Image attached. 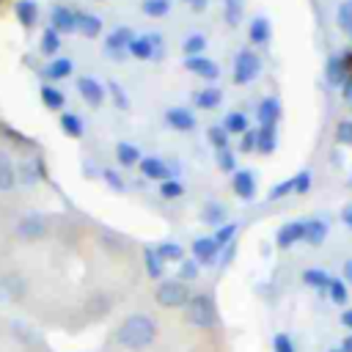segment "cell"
Instances as JSON below:
<instances>
[{"label": "cell", "instance_id": "6da1fadb", "mask_svg": "<svg viewBox=\"0 0 352 352\" xmlns=\"http://www.w3.org/2000/svg\"><path fill=\"white\" fill-rule=\"evenodd\" d=\"M154 338H157V322L146 314H129L116 330V341L124 349H132V352L151 346Z\"/></svg>", "mask_w": 352, "mask_h": 352}, {"label": "cell", "instance_id": "7a4b0ae2", "mask_svg": "<svg viewBox=\"0 0 352 352\" xmlns=\"http://www.w3.org/2000/svg\"><path fill=\"white\" fill-rule=\"evenodd\" d=\"M184 316H187L190 324H195V327H201V330H212V327L220 322L217 308H214V300H212L209 294H195V297H190V302L184 305Z\"/></svg>", "mask_w": 352, "mask_h": 352}, {"label": "cell", "instance_id": "3957f363", "mask_svg": "<svg viewBox=\"0 0 352 352\" xmlns=\"http://www.w3.org/2000/svg\"><path fill=\"white\" fill-rule=\"evenodd\" d=\"M190 289L184 280H162L154 292V300L162 305V308H184L190 302Z\"/></svg>", "mask_w": 352, "mask_h": 352}, {"label": "cell", "instance_id": "277c9868", "mask_svg": "<svg viewBox=\"0 0 352 352\" xmlns=\"http://www.w3.org/2000/svg\"><path fill=\"white\" fill-rule=\"evenodd\" d=\"M261 72V58L253 50H239L234 55V82L236 85H248L258 77Z\"/></svg>", "mask_w": 352, "mask_h": 352}, {"label": "cell", "instance_id": "5b68a950", "mask_svg": "<svg viewBox=\"0 0 352 352\" xmlns=\"http://www.w3.org/2000/svg\"><path fill=\"white\" fill-rule=\"evenodd\" d=\"M50 234V220L44 214H25L14 226V236L22 242H41Z\"/></svg>", "mask_w": 352, "mask_h": 352}, {"label": "cell", "instance_id": "8992f818", "mask_svg": "<svg viewBox=\"0 0 352 352\" xmlns=\"http://www.w3.org/2000/svg\"><path fill=\"white\" fill-rule=\"evenodd\" d=\"M126 52L138 60H151L162 55V36L160 33H146V36H135L126 47Z\"/></svg>", "mask_w": 352, "mask_h": 352}, {"label": "cell", "instance_id": "52a82bcc", "mask_svg": "<svg viewBox=\"0 0 352 352\" xmlns=\"http://www.w3.org/2000/svg\"><path fill=\"white\" fill-rule=\"evenodd\" d=\"M0 289L11 302H22L28 297V278L19 270H6L0 275Z\"/></svg>", "mask_w": 352, "mask_h": 352}, {"label": "cell", "instance_id": "ba28073f", "mask_svg": "<svg viewBox=\"0 0 352 352\" xmlns=\"http://www.w3.org/2000/svg\"><path fill=\"white\" fill-rule=\"evenodd\" d=\"M305 239V220H292V223H283L275 234V245L278 248H292L297 242Z\"/></svg>", "mask_w": 352, "mask_h": 352}, {"label": "cell", "instance_id": "9c48e42d", "mask_svg": "<svg viewBox=\"0 0 352 352\" xmlns=\"http://www.w3.org/2000/svg\"><path fill=\"white\" fill-rule=\"evenodd\" d=\"M184 69H187L190 74L204 77V80H217V77H220V66H217L212 58H204V55L184 58Z\"/></svg>", "mask_w": 352, "mask_h": 352}, {"label": "cell", "instance_id": "30bf717a", "mask_svg": "<svg viewBox=\"0 0 352 352\" xmlns=\"http://www.w3.org/2000/svg\"><path fill=\"white\" fill-rule=\"evenodd\" d=\"M140 173L146 176V179H151V182H165V179H176L173 173H170V168H168V162L165 160H160V157H143L140 162Z\"/></svg>", "mask_w": 352, "mask_h": 352}, {"label": "cell", "instance_id": "8fae6325", "mask_svg": "<svg viewBox=\"0 0 352 352\" xmlns=\"http://www.w3.org/2000/svg\"><path fill=\"white\" fill-rule=\"evenodd\" d=\"M50 28H55L58 33H74L77 30V11L66 8V6H52V14H50Z\"/></svg>", "mask_w": 352, "mask_h": 352}, {"label": "cell", "instance_id": "7c38bea8", "mask_svg": "<svg viewBox=\"0 0 352 352\" xmlns=\"http://www.w3.org/2000/svg\"><path fill=\"white\" fill-rule=\"evenodd\" d=\"M165 124L173 126L176 132H190V129H195V116L187 107H168L165 110Z\"/></svg>", "mask_w": 352, "mask_h": 352}, {"label": "cell", "instance_id": "4fadbf2b", "mask_svg": "<svg viewBox=\"0 0 352 352\" xmlns=\"http://www.w3.org/2000/svg\"><path fill=\"white\" fill-rule=\"evenodd\" d=\"M19 176H16V165L11 160V154L0 146V192H11L16 187Z\"/></svg>", "mask_w": 352, "mask_h": 352}, {"label": "cell", "instance_id": "5bb4252c", "mask_svg": "<svg viewBox=\"0 0 352 352\" xmlns=\"http://www.w3.org/2000/svg\"><path fill=\"white\" fill-rule=\"evenodd\" d=\"M77 91H80V96H82L91 107H99V104L104 102V88H102V82L94 80V77H80V80H77Z\"/></svg>", "mask_w": 352, "mask_h": 352}, {"label": "cell", "instance_id": "9a60e30c", "mask_svg": "<svg viewBox=\"0 0 352 352\" xmlns=\"http://www.w3.org/2000/svg\"><path fill=\"white\" fill-rule=\"evenodd\" d=\"M231 187L242 201H253L256 198V176H253V170H236L234 179H231Z\"/></svg>", "mask_w": 352, "mask_h": 352}, {"label": "cell", "instance_id": "2e32d148", "mask_svg": "<svg viewBox=\"0 0 352 352\" xmlns=\"http://www.w3.org/2000/svg\"><path fill=\"white\" fill-rule=\"evenodd\" d=\"M346 72H349V66H346V60H344L341 55L327 58V63H324V80H327L330 85H344V80L349 77Z\"/></svg>", "mask_w": 352, "mask_h": 352}, {"label": "cell", "instance_id": "e0dca14e", "mask_svg": "<svg viewBox=\"0 0 352 352\" xmlns=\"http://www.w3.org/2000/svg\"><path fill=\"white\" fill-rule=\"evenodd\" d=\"M135 36H132V30L129 28H116L107 38H104V50L110 52V55H121L126 47H129V41H132Z\"/></svg>", "mask_w": 352, "mask_h": 352}, {"label": "cell", "instance_id": "ac0fdd59", "mask_svg": "<svg viewBox=\"0 0 352 352\" xmlns=\"http://www.w3.org/2000/svg\"><path fill=\"white\" fill-rule=\"evenodd\" d=\"M248 36H250V41H253V44L267 47V44H270V38H272V25H270V19H267V16H256V19L250 22Z\"/></svg>", "mask_w": 352, "mask_h": 352}, {"label": "cell", "instance_id": "d6986e66", "mask_svg": "<svg viewBox=\"0 0 352 352\" xmlns=\"http://www.w3.org/2000/svg\"><path fill=\"white\" fill-rule=\"evenodd\" d=\"M275 146H278V129H275L272 124H261V126L256 129V148H258L261 154H272Z\"/></svg>", "mask_w": 352, "mask_h": 352}, {"label": "cell", "instance_id": "ffe728a7", "mask_svg": "<svg viewBox=\"0 0 352 352\" xmlns=\"http://www.w3.org/2000/svg\"><path fill=\"white\" fill-rule=\"evenodd\" d=\"M74 72V63L69 58H52L47 66H44V77L47 80H63Z\"/></svg>", "mask_w": 352, "mask_h": 352}, {"label": "cell", "instance_id": "44dd1931", "mask_svg": "<svg viewBox=\"0 0 352 352\" xmlns=\"http://www.w3.org/2000/svg\"><path fill=\"white\" fill-rule=\"evenodd\" d=\"M192 102L201 107V110H214L220 102H223V91L220 88H201L192 94Z\"/></svg>", "mask_w": 352, "mask_h": 352}, {"label": "cell", "instance_id": "7402d4cb", "mask_svg": "<svg viewBox=\"0 0 352 352\" xmlns=\"http://www.w3.org/2000/svg\"><path fill=\"white\" fill-rule=\"evenodd\" d=\"M256 116H258V121L261 124H278V118H280V102L275 99V96H267L261 104H258V110H256Z\"/></svg>", "mask_w": 352, "mask_h": 352}, {"label": "cell", "instance_id": "603a6c76", "mask_svg": "<svg viewBox=\"0 0 352 352\" xmlns=\"http://www.w3.org/2000/svg\"><path fill=\"white\" fill-rule=\"evenodd\" d=\"M116 160H118V165L132 168V165H138L143 157H140V148H138V146L121 140V143H116Z\"/></svg>", "mask_w": 352, "mask_h": 352}, {"label": "cell", "instance_id": "cb8c5ba5", "mask_svg": "<svg viewBox=\"0 0 352 352\" xmlns=\"http://www.w3.org/2000/svg\"><path fill=\"white\" fill-rule=\"evenodd\" d=\"M214 253H217V245H214L212 236H198V239L192 242V256H195V261L209 264V261L214 258Z\"/></svg>", "mask_w": 352, "mask_h": 352}, {"label": "cell", "instance_id": "d4e9b609", "mask_svg": "<svg viewBox=\"0 0 352 352\" xmlns=\"http://www.w3.org/2000/svg\"><path fill=\"white\" fill-rule=\"evenodd\" d=\"M38 96H41L44 107H50V110H60V107L66 104L63 91H60V88H55L52 82H44V85H41V91H38Z\"/></svg>", "mask_w": 352, "mask_h": 352}, {"label": "cell", "instance_id": "484cf974", "mask_svg": "<svg viewBox=\"0 0 352 352\" xmlns=\"http://www.w3.org/2000/svg\"><path fill=\"white\" fill-rule=\"evenodd\" d=\"M327 239V223L324 220H305V242L311 248H319Z\"/></svg>", "mask_w": 352, "mask_h": 352}, {"label": "cell", "instance_id": "4316f807", "mask_svg": "<svg viewBox=\"0 0 352 352\" xmlns=\"http://www.w3.org/2000/svg\"><path fill=\"white\" fill-rule=\"evenodd\" d=\"M77 30L85 38H96L102 33V19L96 14H77Z\"/></svg>", "mask_w": 352, "mask_h": 352}, {"label": "cell", "instance_id": "83f0119b", "mask_svg": "<svg viewBox=\"0 0 352 352\" xmlns=\"http://www.w3.org/2000/svg\"><path fill=\"white\" fill-rule=\"evenodd\" d=\"M302 283L305 286H311V289H316V292H327V283H330V275L324 272V270H316V267H308V270H302Z\"/></svg>", "mask_w": 352, "mask_h": 352}, {"label": "cell", "instance_id": "f1b7e54d", "mask_svg": "<svg viewBox=\"0 0 352 352\" xmlns=\"http://www.w3.org/2000/svg\"><path fill=\"white\" fill-rule=\"evenodd\" d=\"M14 14H16V19H19L25 28H30V25H36V19H38V6H36L33 0H19V3L14 6Z\"/></svg>", "mask_w": 352, "mask_h": 352}, {"label": "cell", "instance_id": "f546056e", "mask_svg": "<svg viewBox=\"0 0 352 352\" xmlns=\"http://www.w3.org/2000/svg\"><path fill=\"white\" fill-rule=\"evenodd\" d=\"M242 11H245V0H226L223 3V16L228 28H236L242 22Z\"/></svg>", "mask_w": 352, "mask_h": 352}, {"label": "cell", "instance_id": "4dcf8cb0", "mask_svg": "<svg viewBox=\"0 0 352 352\" xmlns=\"http://www.w3.org/2000/svg\"><path fill=\"white\" fill-rule=\"evenodd\" d=\"M60 129L69 135V138H82V118L74 116V113H60Z\"/></svg>", "mask_w": 352, "mask_h": 352}, {"label": "cell", "instance_id": "1f68e13d", "mask_svg": "<svg viewBox=\"0 0 352 352\" xmlns=\"http://www.w3.org/2000/svg\"><path fill=\"white\" fill-rule=\"evenodd\" d=\"M226 206L223 204H217V201H209L206 206H204V223H209V226H223L226 223Z\"/></svg>", "mask_w": 352, "mask_h": 352}, {"label": "cell", "instance_id": "d6a6232c", "mask_svg": "<svg viewBox=\"0 0 352 352\" xmlns=\"http://www.w3.org/2000/svg\"><path fill=\"white\" fill-rule=\"evenodd\" d=\"M327 294H330V302H336V305H346V297H349V292H346V280H344V278H330V283H327Z\"/></svg>", "mask_w": 352, "mask_h": 352}, {"label": "cell", "instance_id": "836d02e7", "mask_svg": "<svg viewBox=\"0 0 352 352\" xmlns=\"http://www.w3.org/2000/svg\"><path fill=\"white\" fill-rule=\"evenodd\" d=\"M38 50H41L44 55H55V52L60 50V33H58L55 28H47V30L41 33V44H38Z\"/></svg>", "mask_w": 352, "mask_h": 352}, {"label": "cell", "instance_id": "e575fe53", "mask_svg": "<svg viewBox=\"0 0 352 352\" xmlns=\"http://www.w3.org/2000/svg\"><path fill=\"white\" fill-rule=\"evenodd\" d=\"M223 126L228 135H242V132H248V116L245 113H228Z\"/></svg>", "mask_w": 352, "mask_h": 352}, {"label": "cell", "instance_id": "d590c367", "mask_svg": "<svg viewBox=\"0 0 352 352\" xmlns=\"http://www.w3.org/2000/svg\"><path fill=\"white\" fill-rule=\"evenodd\" d=\"M143 258H146V272H148V278H160L162 270H165L160 253H157L154 248H146V250H143Z\"/></svg>", "mask_w": 352, "mask_h": 352}, {"label": "cell", "instance_id": "8d00e7d4", "mask_svg": "<svg viewBox=\"0 0 352 352\" xmlns=\"http://www.w3.org/2000/svg\"><path fill=\"white\" fill-rule=\"evenodd\" d=\"M236 236V223H223V226H217V231H214V245H217V250H223L231 239Z\"/></svg>", "mask_w": 352, "mask_h": 352}, {"label": "cell", "instance_id": "74e56055", "mask_svg": "<svg viewBox=\"0 0 352 352\" xmlns=\"http://www.w3.org/2000/svg\"><path fill=\"white\" fill-rule=\"evenodd\" d=\"M16 176H19V182H22V184H36V182L41 179V173H38L36 162H30V160H25V162L16 168Z\"/></svg>", "mask_w": 352, "mask_h": 352}, {"label": "cell", "instance_id": "f35d334b", "mask_svg": "<svg viewBox=\"0 0 352 352\" xmlns=\"http://www.w3.org/2000/svg\"><path fill=\"white\" fill-rule=\"evenodd\" d=\"M157 253H160L162 261H182V256H184L182 245H176V242H160L157 245Z\"/></svg>", "mask_w": 352, "mask_h": 352}, {"label": "cell", "instance_id": "ab89813d", "mask_svg": "<svg viewBox=\"0 0 352 352\" xmlns=\"http://www.w3.org/2000/svg\"><path fill=\"white\" fill-rule=\"evenodd\" d=\"M140 8L146 16H165L170 11V0H143Z\"/></svg>", "mask_w": 352, "mask_h": 352}, {"label": "cell", "instance_id": "60d3db41", "mask_svg": "<svg viewBox=\"0 0 352 352\" xmlns=\"http://www.w3.org/2000/svg\"><path fill=\"white\" fill-rule=\"evenodd\" d=\"M204 47H206V38H204L201 33H192V36H187V38H184V44H182V50H184V55H187V58H192V55H201V52H204Z\"/></svg>", "mask_w": 352, "mask_h": 352}, {"label": "cell", "instance_id": "b9f144b4", "mask_svg": "<svg viewBox=\"0 0 352 352\" xmlns=\"http://www.w3.org/2000/svg\"><path fill=\"white\" fill-rule=\"evenodd\" d=\"M206 140L214 146V151L228 148V132H226V126H209L206 129Z\"/></svg>", "mask_w": 352, "mask_h": 352}, {"label": "cell", "instance_id": "7bdbcfd3", "mask_svg": "<svg viewBox=\"0 0 352 352\" xmlns=\"http://www.w3.org/2000/svg\"><path fill=\"white\" fill-rule=\"evenodd\" d=\"M338 28L346 33V36H352V0H344L341 6H338Z\"/></svg>", "mask_w": 352, "mask_h": 352}, {"label": "cell", "instance_id": "ee69618b", "mask_svg": "<svg viewBox=\"0 0 352 352\" xmlns=\"http://www.w3.org/2000/svg\"><path fill=\"white\" fill-rule=\"evenodd\" d=\"M182 192H184V187H182L179 179H165V182H160V195H162V198H182Z\"/></svg>", "mask_w": 352, "mask_h": 352}, {"label": "cell", "instance_id": "f6af8a7d", "mask_svg": "<svg viewBox=\"0 0 352 352\" xmlns=\"http://www.w3.org/2000/svg\"><path fill=\"white\" fill-rule=\"evenodd\" d=\"M289 192H294V176L292 179H286V182H278L272 190H270V201H280V198H286Z\"/></svg>", "mask_w": 352, "mask_h": 352}, {"label": "cell", "instance_id": "bcb514c9", "mask_svg": "<svg viewBox=\"0 0 352 352\" xmlns=\"http://www.w3.org/2000/svg\"><path fill=\"white\" fill-rule=\"evenodd\" d=\"M214 160H217V168H220V170H228V173H231V170L236 168V157H234L228 148H220Z\"/></svg>", "mask_w": 352, "mask_h": 352}, {"label": "cell", "instance_id": "7dc6e473", "mask_svg": "<svg viewBox=\"0 0 352 352\" xmlns=\"http://www.w3.org/2000/svg\"><path fill=\"white\" fill-rule=\"evenodd\" d=\"M102 179H104V184H107L110 190H116V192H124V190H126L124 179H121L116 170H110V168H107V170H102Z\"/></svg>", "mask_w": 352, "mask_h": 352}, {"label": "cell", "instance_id": "c3c4849f", "mask_svg": "<svg viewBox=\"0 0 352 352\" xmlns=\"http://www.w3.org/2000/svg\"><path fill=\"white\" fill-rule=\"evenodd\" d=\"M192 278H198V261L195 258H187L179 267V280H192Z\"/></svg>", "mask_w": 352, "mask_h": 352}, {"label": "cell", "instance_id": "681fc988", "mask_svg": "<svg viewBox=\"0 0 352 352\" xmlns=\"http://www.w3.org/2000/svg\"><path fill=\"white\" fill-rule=\"evenodd\" d=\"M308 190H311V170H300L294 176V192L297 195H305Z\"/></svg>", "mask_w": 352, "mask_h": 352}, {"label": "cell", "instance_id": "f907efd6", "mask_svg": "<svg viewBox=\"0 0 352 352\" xmlns=\"http://www.w3.org/2000/svg\"><path fill=\"white\" fill-rule=\"evenodd\" d=\"M336 140L344 146H352V121H341L336 126Z\"/></svg>", "mask_w": 352, "mask_h": 352}, {"label": "cell", "instance_id": "816d5d0a", "mask_svg": "<svg viewBox=\"0 0 352 352\" xmlns=\"http://www.w3.org/2000/svg\"><path fill=\"white\" fill-rule=\"evenodd\" d=\"M107 88H110V94H113V99H116V104H118V110H129V99H126V94H124V88H121L118 82H110Z\"/></svg>", "mask_w": 352, "mask_h": 352}, {"label": "cell", "instance_id": "f5cc1de1", "mask_svg": "<svg viewBox=\"0 0 352 352\" xmlns=\"http://www.w3.org/2000/svg\"><path fill=\"white\" fill-rule=\"evenodd\" d=\"M272 349H275V352H294V341H292L286 333H278V336L272 338Z\"/></svg>", "mask_w": 352, "mask_h": 352}, {"label": "cell", "instance_id": "db71d44e", "mask_svg": "<svg viewBox=\"0 0 352 352\" xmlns=\"http://www.w3.org/2000/svg\"><path fill=\"white\" fill-rule=\"evenodd\" d=\"M220 253H223V256H220V264H223V267H226V264H231V258H234V253H236V242L231 239Z\"/></svg>", "mask_w": 352, "mask_h": 352}, {"label": "cell", "instance_id": "11a10c76", "mask_svg": "<svg viewBox=\"0 0 352 352\" xmlns=\"http://www.w3.org/2000/svg\"><path fill=\"white\" fill-rule=\"evenodd\" d=\"M253 148H256V132L248 129V132H242V151H253Z\"/></svg>", "mask_w": 352, "mask_h": 352}, {"label": "cell", "instance_id": "9f6ffc18", "mask_svg": "<svg viewBox=\"0 0 352 352\" xmlns=\"http://www.w3.org/2000/svg\"><path fill=\"white\" fill-rule=\"evenodd\" d=\"M341 96H344V99L352 104V74L344 80V85H341Z\"/></svg>", "mask_w": 352, "mask_h": 352}, {"label": "cell", "instance_id": "6f0895ef", "mask_svg": "<svg viewBox=\"0 0 352 352\" xmlns=\"http://www.w3.org/2000/svg\"><path fill=\"white\" fill-rule=\"evenodd\" d=\"M341 220H344V226L352 228V204H346V206L341 209Z\"/></svg>", "mask_w": 352, "mask_h": 352}, {"label": "cell", "instance_id": "680465c9", "mask_svg": "<svg viewBox=\"0 0 352 352\" xmlns=\"http://www.w3.org/2000/svg\"><path fill=\"white\" fill-rule=\"evenodd\" d=\"M341 324H344L346 330H352V308H346V311L341 314Z\"/></svg>", "mask_w": 352, "mask_h": 352}, {"label": "cell", "instance_id": "91938a15", "mask_svg": "<svg viewBox=\"0 0 352 352\" xmlns=\"http://www.w3.org/2000/svg\"><path fill=\"white\" fill-rule=\"evenodd\" d=\"M344 280H346V283H352V258H349V261H344Z\"/></svg>", "mask_w": 352, "mask_h": 352}, {"label": "cell", "instance_id": "94428289", "mask_svg": "<svg viewBox=\"0 0 352 352\" xmlns=\"http://www.w3.org/2000/svg\"><path fill=\"white\" fill-rule=\"evenodd\" d=\"M341 352H352V333H349V336L341 341Z\"/></svg>", "mask_w": 352, "mask_h": 352}, {"label": "cell", "instance_id": "6125c7cd", "mask_svg": "<svg viewBox=\"0 0 352 352\" xmlns=\"http://www.w3.org/2000/svg\"><path fill=\"white\" fill-rule=\"evenodd\" d=\"M192 6V11H204L206 8V0H195V3H190Z\"/></svg>", "mask_w": 352, "mask_h": 352}, {"label": "cell", "instance_id": "be15d7a7", "mask_svg": "<svg viewBox=\"0 0 352 352\" xmlns=\"http://www.w3.org/2000/svg\"><path fill=\"white\" fill-rule=\"evenodd\" d=\"M330 352H341V346H338V349H330Z\"/></svg>", "mask_w": 352, "mask_h": 352}, {"label": "cell", "instance_id": "e7e4bbea", "mask_svg": "<svg viewBox=\"0 0 352 352\" xmlns=\"http://www.w3.org/2000/svg\"><path fill=\"white\" fill-rule=\"evenodd\" d=\"M346 184H349V187H352V179H349V182H346Z\"/></svg>", "mask_w": 352, "mask_h": 352}, {"label": "cell", "instance_id": "03108f58", "mask_svg": "<svg viewBox=\"0 0 352 352\" xmlns=\"http://www.w3.org/2000/svg\"><path fill=\"white\" fill-rule=\"evenodd\" d=\"M187 3H195V0H187Z\"/></svg>", "mask_w": 352, "mask_h": 352}, {"label": "cell", "instance_id": "003e7915", "mask_svg": "<svg viewBox=\"0 0 352 352\" xmlns=\"http://www.w3.org/2000/svg\"><path fill=\"white\" fill-rule=\"evenodd\" d=\"M0 294H3V289H0Z\"/></svg>", "mask_w": 352, "mask_h": 352}]
</instances>
